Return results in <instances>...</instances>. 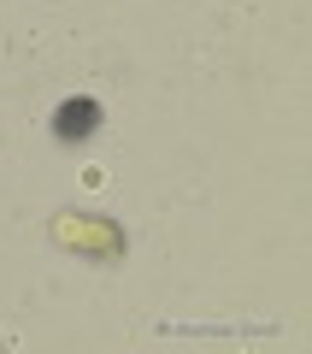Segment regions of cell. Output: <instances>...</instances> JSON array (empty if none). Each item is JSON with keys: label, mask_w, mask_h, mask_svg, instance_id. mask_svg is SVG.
<instances>
[{"label": "cell", "mask_w": 312, "mask_h": 354, "mask_svg": "<svg viewBox=\"0 0 312 354\" xmlns=\"http://www.w3.org/2000/svg\"><path fill=\"white\" fill-rule=\"evenodd\" d=\"M95 130H100V101H88V95H77V101H65L53 113V136L59 142H88Z\"/></svg>", "instance_id": "obj_1"}]
</instances>
